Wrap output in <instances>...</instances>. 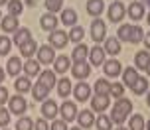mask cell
Listing matches in <instances>:
<instances>
[{"mask_svg": "<svg viewBox=\"0 0 150 130\" xmlns=\"http://www.w3.org/2000/svg\"><path fill=\"white\" fill-rule=\"evenodd\" d=\"M146 130H150V118H148V122H146V126H144Z\"/></svg>", "mask_w": 150, "mask_h": 130, "instance_id": "cell-56", "label": "cell"}, {"mask_svg": "<svg viewBox=\"0 0 150 130\" xmlns=\"http://www.w3.org/2000/svg\"><path fill=\"white\" fill-rule=\"evenodd\" d=\"M57 93H59V97H63V99H67L69 95H71V81H69L67 77H63V79H57Z\"/></svg>", "mask_w": 150, "mask_h": 130, "instance_id": "cell-31", "label": "cell"}, {"mask_svg": "<svg viewBox=\"0 0 150 130\" xmlns=\"http://www.w3.org/2000/svg\"><path fill=\"white\" fill-rule=\"evenodd\" d=\"M132 112V100L130 99H127V97H120V99H117L115 100V105H112V110H111V118L115 124H125L127 122V118H128V115Z\"/></svg>", "mask_w": 150, "mask_h": 130, "instance_id": "cell-1", "label": "cell"}, {"mask_svg": "<svg viewBox=\"0 0 150 130\" xmlns=\"http://www.w3.org/2000/svg\"><path fill=\"white\" fill-rule=\"evenodd\" d=\"M40 83L44 85V87H47V89H53L55 87V83H57V79H55V71H52V69H47V71H40Z\"/></svg>", "mask_w": 150, "mask_h": 130, "instance_id": "cell-21", "label": "cell"}, {"mask_svg": "<svg viewBox=\"0 0 150 130\" xmlns=\"http://www.w3.org/2000/svg\"><path fill=\"white\" fill-rule=\"evenodd\" d=\"M93 91H95V95H105V97H109L111 83H109L107 79H97V81H95V85H93Z\"/></svg>", "mask_w": 150, "mask_h": 130, "instance_id": "cell-33", "label": "cell"}, {"mask_svg": "<svg viewBox=\"0 0 150 130\" xmlns=\"http://www.w3.org/2000/svg\"><path fill=\"white\" fill-rule=\"evenodd\" d=\"M111 107V99L105 95H95L91 97V110L93 112H105L107 108Z\"/></svg>", "mask_w": 150, "mask_h": 130, "instance_id": "cell-9", "label": "cell"}, {"mask_svg": "<svg viewBox=\"0 0 150 130\" xmlns=\"http://www.w3.org/2000/svg\"><path fill=\"white\" fill-rule=\"evenodd\" d=\"M0 20H2V12H0Z\"/></svg>", "mask_w": 150, "mask_h": 130, "instance_id": "cell-60", "label": "cell"}, {"mask_svg": "<svg viewBox=\"0 0 150 130\" xmlns=\"http://www.w3.org/2000/svg\"><path fill=\"white\" fill-rule=\"evenodd\" d=\"M36 51H38V44H36V39H34V38H32L30 41H26L24 46H20V55L26 57V59H30Z\"/></svg>", "mask_w": 150, "mask_h": 130, "instance_id": "cell-32", "label": "cell"}, {"mask_svg": "<svg viewBox=\"0 0 150 130\" xmlns=\"http://www.w3.org/2000/svg\"><path fill=\"white\" fill-rule=\"evenodd\" d=\"M50 130H67V122L65 120H52Z\"/></svg>", "mask_w": 150, "mask_h": 130, "instance_id": "cell-46", "label": "cell"}, {"mask_svg": "<svg viewBox=\"0 0 150 130\" xmlns=\"http://www.w3.org/2000/svg\"><path fill=\"white\" fill-rule=\"evenodd\" d=\"M57 24H59V20L55 18V14H44L42 18H40V26L44 28L45 32H53V30H57Z\"/></svg>", "mask_w": 150, "mask_h": 130, "instance_id": "cell-17", "label": "cell"}, {"mask_svg": "<svg viewBox=\"0 0 150 130\" xmlns=\"http://www.w3.org/2000/svg\"><path fill=\"white\" fill-rule=\"evenodd\" d=\"M2 81H4V69L0 67V85H2Z\"/></svg>", "mask_w": 150, "mask_h": 130, "instance_id": "cell-51", "label": "cell"}, {"mask_svg": "<svg viewBox=\"0 0 150 130\" xmlns=\"http://www.w3.org/2000/svg\"><path fill=\"white\" fill-rule=\"evenodd\" d=\"M57 115H59V105L52 99H45L42 103V116H44L45 120H53Z\"/></svg>", "mask_w": 150, "mask_h": 130, "instance_id": "cell-8", "label": "cell"}, {"mask_svg": "<svg viewBox=\"0 0 150 130\" xmlns=\"http://www.w3.org/2000/svg\"><path fill=\"white\" fill-rule=\"evenodd\" d=\"M77 122L81 128H91L93 124H95V115H93V110L89 108H85L81 112H77Z\"/></svg>", "mask_w": 150, "mask_h": 130, "instance_id": "cell-15", "label": "cell"}, {"mask_svg": "<svg viewBox=\"0 0 150 130\" xmlns=\"http://www.w3.org/2000/svg\"><path fill=\"white\" fill-rule=\"evenodd\" d=\"M0 28H2V32L4 34H14L16 30H18V18H14V16H4L2 20H0Z\"/></svg>", "mask_w": 150, "mask_h": 130, "instance_id": "cell-19", "label": "cell"}, {"mask_svg": "<svg viewBox=\"0 0 150 130\" xmlns=\"http://www.w3.org/2000/svg\"><path fill=\"white\" fill-rule=\"evenodd\" d=\"M69 41H73L75 46L77 44H81L83 41V36H85V30H83V26H73L71 30H69Z\"/></svg>", "mask_w": 150, "mask_h": 130, "instance_id": "cell-35", "label": "cell"}, {"mask_svg": "<svg viewBox=\"0 0 150 130\" xmlns=\"http://www.w3.org/2000/svg\"><path fill=\"white\" fill-rule=\"evenodd\" d=\"M34 128H36V130H50V124H47L45 118H38L36 124H34Z\"/></svg>", "mask_w": 150, "mask_h": 130, "instance_id": "cell-47", "label": "cell"}, {"mask_svg": "<svg viewBox=\"0 0 150 130\" xmlns=\"http://www.w3.org/2000/svg\"><path fill=\"white\" fill-rule=\"evenodd\" d=\"M4 130H6V128H4Z\"/></svg>", "mask_w": 150, "mask_h": 130, "instance_id": "cell-62", "label": "cell"}, {"mask_svg": "<svg viewBox=\"0 0 150 130\" xmlns=\"http://www.w3.org/2000/svg\"><path fill=\"white\" fill-rule=\"evenodd\" d=\"M120 75H122V81H125V85H127V87H132V83H134L136 79L140 77L136 67H127V69H122V73H120Z\"/></svg>", "mask_w": 150, "mask_h": 130, "instance_id": "cell-29", "label": "cell"}, {"mask_svg": "<svg viewBox=\"0 0 150 130\" xmlns=\"http://www.w3.org/2000/svg\"><path fill=\"white\" fill-rule=\"evenodd\" d=\"M8 99H10V95H8V89L0 85V107H4V103H6Z\"/></svg>", "mask_w": 150, "mask_h": 130, "instance_id": "cell-48", "label": "cell"}, {"mask_svg": "<svg viewBox=\"0 0 150 130\" xmlns=\"http://www.w3.org/2000/svg\"><path fill=\"white\" fill-rule=\"evenodd\" d=\"M130 91L134 93V95H144V93L148 91V81H146V77H138L134 83H132Z\"/></svg>", "mask_w": 150, "mask_h": 130, "instance_id": "cell-34", "label": "cell"}, {"mask_svg": "<svg viewBox=\"0 0 150 130\" xmlns=\"http://www.w3.org/2000/svg\"><path fill=\"white\" fill-rule=\"evenodd\" d=\"M146 4H148V6H150V0H146Z\"/></svg>", "mask_w": 150, "mask_h": 130, "instance_id": "cell-59", "label": "cell"}, {"mask_svg": "<svg viewBox=\"0 0 150 130\" xmlns=\"http://www.w3.org/2000/svg\"><path fill=\"white\" fill-rule=\"evenodd\" d=\"M95 126L99 130H112V120L107 115H99V118H95Z\"/></svg>", "mask_w": 150, "mask_h": 130, "instance_id": "cell-39", "label": "cell"}, {"mask_svg": "<svg viewBox=\"0 0 150 130\" xmlns=\"http://www.w3.org/2000/svg\"><path fill=\"white\" fill-rule=\"evenodd\" d=\"M22 65L24 63L20 61V57H10V59H8V65H6V73L12 75V77H18L20 71H22Z\"/></svg>", "mask_w": 150, "mask_h": 130, "instance_id": "cell-28", "label": "cell"}, {"mask_svg": "<svg viewBox=\"0 0 150 130\" xmlns=\"http://www.w3.org/2000/svg\"><path fill=\"white\" fill-rule=\"evenodd\" d=\"M146 73H148V77H150V61H148V65H146V69H144Z\"/></svg>", "mask_w": 150, "mask_h": 130, "instance_id": "cell-53", "label": "cell"}, {"mask_svg": "<svg viewBox=\"0 0 150 130\" xmlns=\"http://www.w3.org/2000/svg\"><path fill=\"white\" fill-rule=\"evenodd\" d=\"M26 108H28V103H26V99H24L22 95H16V97L8 99V110H10V115L22 116L26 112Z\"/></svg>", "mask_w": 150, "mask_h": 130, "instance_id": "cell-4", "label": "cell"}, {"mask_svg": "<svg viewBox=\"0 0 150 130\" xmlns=\"http://www.w3.org/2000/svg\"><path fill=\"white\" fill-rule=\"evenodd\" d=\"M47 41H50V46H52L53 49H63L69 41V36H67V32H63V30H53L52 34H50Z\"/></svg>", "mask_w": 150, "mask_h": 130, "instance_id": "cell-5", "label": "cell"}, {"mask_svg": "<svg viewBox=\"0 0 150 130\" xmlns=\"http://www.w3.org/2000/svg\"><path fill=\"white\" fill-rule=\"evenodd\" d=\"M57 2H63V0H57Z\"/></svg>", "mask_w": 150, "mask_h": 130, "instance_id": "cell-61", "label": "cell"}, {"mask_svg": "<svg viewBox=\"0 0 150 130\" xmlns=\"http://www.w3.org/2000/svg\"><path fill=\"white\" fill-rule=\"evenodd\" d=\"M77 105L71 103V100H63L59 107V115H61V120H65V122H71L77 118Z\"/></svg>", "mask_w": 150, "mask_h": 130, "instance_id": "cell-6", "label": "cell"}, {"mask_svg": "<svg viewBox=\"0 0 150 130\" xmlns=\"http://www.w3.org/2000/svg\"><path fill=\"white\" fill-rule=\"evenodd\" d=\"M14 89L18 95H24V93H28L32 89V81H30V77H16V81H14Z\"/></svg>", "mask_w": 150, "mask_h": 130, "instance_id": "cell-26", "label": "cell"}, {"mask_svg": "<svg viewBox=\"0 0 150 130\" xmlns=\"http://www.w3.org/2000/svg\"><path fill=\"white\" fill-rule=\"evenodd\" d=\"M61 4H63V2H57V0H45V8H47V12H50V14L61 12V10H63Z\"/></svg>", "mask_w": 150, "mask_h": 130, "instance_id": "cell-43", "label": "cell"}, {"mask_svg": "<svg viewBox=\"0 0 150 130\" xmlns=\"http://www.w3.org/2000/svg\"><path fill=\"white\" fill-rule=\"evenodd\" d=\"M146 22H148V26H150V12H148V16H146Z\"/></svg>", "mask_w": 150, "mask_h": 130, "instance_id": "cell-57", "label": "cell"}, {"mask_svg": "<svg viewBox=\"0 0 150 130\" xmlns=\"http://www.w3.org/2000/svg\"><path fill=\"white\" fill-rule=\"evenodd\" d=\"M30 39H32V32L28 30V28H18V30L14 32L12 44H16V46L20 47V46H24L26 41H30Z\"/></svg>", "mask_w": 150, "mask_h": 130, "instance_id": "cell-20", "label": "cell"}, {"mask_svg": "<svg viewBox=\"0 0 150 130\" xmlns=\"http://www.w3.org/2000/svg\"><path fill=\"white\" fill-rule=\"evenodd\" d=\"M53 59H55V49L50 44L38 47V61H40V65H52Z\"/></svg>", "mask_w": 150, "mask_h": 130, "instance_id": "cell-7", "label": "cell"}, {"mask_svg": "<svg viewBox=\"0 0 150 130\" xmlns=\"http://www.w3.org/2000/svg\"><path fill=\"white\" fill-rule=\"evenodd\" d=\"M109 95L120 99V97L125 95V85H122V83H111V91H109Z\"/></svg>", "mask_w": 150, "mask_h": 130, "instance_id": "cell-44", "label": "cell"}, {"mask_svg": "<svg viewBox=\"0 0 150 130\" xmlns=\"http://www.w3.org/2000/svg\"><path fill=\"white\" fill-rule=\"evenodd\" d=\"M26 4H28L30 8H34V6H36V0H26Z\"/></svg>", "mask_w": 150, "mask_h": 130, "instance_id": "cell-50", "label": "cell"}, {"mask_svg": "<svg viewBox=\"0 0 150 130\" xmlns=\"http://www.w3.org/2000/svg\"><path fill=\"white\" fill-rule=\"evenodd\" d=\"M22 69H24V73H26V77H36V75H40V61L38 59H26V63L22 65Z\"/></svg>", "mask_w": 150, "mask_h": 130, "instance_id": "cell-23", "label": "cell"}, {"mask_svg": "<svg viewBox=\"0 0 150 130\" xmlns=\"http://www.w3.org/2000/svg\"><path fill=\"white\" fill-rule=\"evenodd\" d=\"M91 38L95 44H101V41H105L107 38V24L101 20V18H95L93 24H91Z\"/></svg>", "mask_w": 150, "mask_h": 130, "instance_id": "cell-3", "label": "cell"}, {"mask_svg": "<svg viewBox=\"0 0 150 130\" xmlns=\"http://www.w3.org/2000/svg\"><path fill=\"white\" fill-rule=\"evenodd\" d=\"M69 130H83V128H81V126H77V128H69Z\"/></svg>", "mask_w": 150, "mask_h": 130, "instance_id": "cell-58", "label": "cell"}, {"mask_svg": "<svg viewBox=\"0 0 150 130\" xmlns=\"http://www.w3.org/2000/svg\"><path fill=\"white\" fill-rule=\"evenodd\" d=\"M10 110L8 108H4V107H0V126L2 128H6L8 124H10Z\"/></svg>", "mask_w": 150, "mask_h": 130, "instance_id": "cell-45", "label": "cell"}, {"mask_svg": "<svg viewBox=\"0 0 150 130\" xmlns=\"http://www.w3.org/2000/svg\"><path fill=\"white\" fill-rule=\"evenodd\" d=\"M30 91H32V97H34V100H40V103H44V100L47 99V95H50V89H47V87H44L40 81H38V83L32 87Z\"/></svg>", "mask_w": 150, "mask_h": 130, "instance_id": "cell-25", "label": "cell"}, {"mask_svg": "<svg viewBox=\"0 0 150 130\" xmlns=\"http://www.w3.org/2000/svg\"><path fill=\"white\" fill-rule=\"evenodd\" d=\"M8 14L14 16V18H18V16L24 12V4L20 2V0H8Z\"/></svg>", "mask_w": 150, "mask_h": 130, "instance_id": "cell-37", "label": "cell"}, {"mask_svg": "<svg viewBox=\"0 0 150 130\" xmlns=\"http://www.w3.org/2000/svg\"><path fill=\"white\" fill-rule=\"evenodd\" d=\"M87 57H89V47L85 46V44H77L75 49H73V53H71V61L73 63H83Z\"/></svg>", "mask_w": 150, "mask_h": 130, "instance_id": "cell-18", "label": "cell"}, {"mask_svg": "<svg viewBox=\"0 0 150 130\" xmlns=\"http://www.w3.org/2000/svg\"><path fill=\"white\" fill-rule=\"evenodd\" d=\"M128 36H130V24H122L117 32V39L119 41H128Z\"/></svg>", "mask_w": 150, "mask_h": 130, "instance_id": "cell-42", "label": "cell"}, {"mask_svg": "<svg viewBox=\"0 0 150 130\" xmlns=\"http://www.w3.org/2000/svg\"><path fill=\"white\" fill-rule=\"evenodd\" d=\"M146 122H144L142 115H132L130 116V122H128V130H144Z\"/></svg>", "mask_w": 150, "mask_h": 130, "instance_id": "cell-38", "label": "cell"}, {"mask_svg": "<svg viewBox=\"0 0 150 130\" xmlns=\"http://www.w3.org/2000/svg\"><path fill=\"white\" fill-rule=\"evenodd\" d=\"M105 49H103V47L99 46H95V47H91L89 49V61H91V65H95V67H99V65H103V63L107 61L105 59Z\"/></svg>", "mask_w": 150, "mask_h": 130, "instance_id": "cell-10", "label": "cell"}, {"mask_svg": "<svg viewBox=\"0 0 150 130\" xmlns=\"http://www.w3.org/2000/svg\"><path fill=\"white\" fill-rule=\"evenodd\" d=\"M115 130H128V128H125V126H122V124H120L119 128H115Z\"/></svg>", "mask_w": 150, "mask_h": 130, "instance_id": "cell-55", "label": "cell"}, {"mask_svg": "<svg viewBox=\"0 0 150 130\" xmlns=\"http://www.w3.org/2000/svg\"><path fill=\"white\" fill-rule=\"evenodd\" d=\"M34 128V120L30 116H20L16 122V130H32Z\"/></svg>", "mask_w": 150, "mask_h": 130, "instance_id": "cell-40", "label": "cell"}, {"mask_svg": "<svg viewBox=\"0 0 150 130\" xmlns=\"http://www.w3.org/2000/svg\"><path fill=\"white\" fill-rule=\"evenodd\" d=\"M148 61H150V51L148 49H140V51L134 55V67L136 69H146Z\"/></svg>", "mask_w": 150, "mask_h": 130, "instance_id": "cell-30", "label": "cell"}, {"mask_svg": "<svg viewBox=\"0 0 150 130\" xmlns=\"http://www.w3.org/2000/svg\"><path fill=\"white\" fill-rule=\"evenodd\" d=\"M73 97L79 103H83V100H89L91 99V87L85 81H79V83L75 85V89H73Z\"/></svg>", "mask_w": 150, "mask_h": 130, "instance_id": "cell-12", "label": "cell"}, {"mask_svg": "<svg viewBox=\"0 0 150 130\" xmlns=\"http://www.w3.org/2000/svg\"><path fill=\"white\" fill-rule=\"evenodd\" d=\"M142 41H144V44H146V49H148V51H150V32H148V34H146V36H144V39H142Z\"/></svg>", "mask_w": 150, "mask_h": 130, "instance_id": "cell-49", "label": "cell"}, {"mask_svg": "<svg viewBox=\"0 0 150 130\" xmlns=\"http://www.w3.org/2000/svg\"><path fill=\"white\" fill-rule=\"evenodd\" d=\"M127 14H128V18L134 20V22L142 20L144 18V4L142 2H130V6L127 8Z\"/></svg>", "mask_w": 150, "mask_h": 130, "instance_id": "cell-16", "label": "cell"}, {"mask_svg": "<svg viewBox=\"0 0 150 130\" xmlns=\"http://www.w3.org/2000/svg\"><path fill=\"white\" fill-rule=\"evenodd\" d=\"M4 4H8V0H0V6H4Z\"/></svg>", "mask_w": 150, "mask_h": 130, "instance_id": "cell-54", "label": "cell"}, {"mask_svg": "<svg viewBox=\"0 0 150 130\" xmlns=\"http://www.w3.org/2000/svg\"><path fill=\"white\" fill-rule=\"evenodd\" d=\"M146 105L150 107V89H148V93H146Z\"/></svg>", "mask_w": 150, "mask_h": 130, "instance_id": "cell-52", "label": "cell"}, {"mask_svg": "<svg viewBox=\"0 0 150 130\" xmlns=\"http://www.w3.org/2000/svg\"><path fill=\"white\" fill-rule=\"evenodd\" d=\"M144 39V30L140 26H130V36H128V44H140Z\"/></svg>", "mask_w": 150, "mask_h": 130, "instance_id": "cell-36", "label": "cell"}, {"mask_svg": "<svg viewBox=\"0 0 150 130\" xmlns=\"http://www.w3.org/2000/svg\"><path fill=\"white\" fill-rule=\"evenodd\" d=\"M71 67V59L67 55H59L53 59V71L55 73H67V69Z\"/></svg>", "mask_w": 150, "mask_h": 130, "instance_id": "cell-22", "label": "cell"}, {"mask_svg": "<svg viewBox=\"0 0 150 130\" xmlns=\"http://www.w3.org/2000/svg\"><path fill=\"white\" fill-rule=\"evenodd\" d=\"M103 49H105V53H111V55H119L120 51H122L120 41L117 38H105V46H103Z\"/></svg>", "mask_w": 150, "mask_h": 130, "instance_id": "cell-24", "label": "cell"}, {"mask_svg": "<svg viewBox=\"0 0 150 130\" xmlns=\"http://www.w3.org/2000/svg\"><path fill=\"white\" fill-rule=\"evenodd\" d=\"M61 22L69 26V28H73L77 26V12H75L73 8H65V10H61Z\"/></svg>", "mask_w": 150, "mask_h": 130, "instance_id": "cell-27", "label": "cell"}, {"mask_svg": "<svg viewBox=\"0 0 150 130\" xmlns=\"http://www.w3.org/2000/svg\"><path fill=\"white\" fill-rule=\"evenodd\" d=\"M103 69H105L107 77H119L122 73V63L119 59H109V61L103 63Z\"/></svg>", "mask_w": 150, "mask_h": 130, "instance_id": "cell-13", "label": "cell"}, {"mask_svg": "<svg viewBox=\"0 0 150 130\" xmlns=\"http://www.w3.org/2000/svg\"><path fill=\"white\" fill-rule=\"evenodd\" d=\"M71 75H73L75 79H79V81L87 79V77L91 75V65H89L87 61H83V63H75V65H71Z\"/></svg>", "mask_w": 150, "mask_h": 130, "instance_id": "cell-11", "label": "cell"}, {"mask_svg": "<svg viewBox=\"0 0 150 130\" xmlns=\"http://www.w3.org/2000/svg\"><path fill=\"white\" fill-rule=\"evenodd\" d=\"M12 49V39L6 36H0V55H8Z\"/></svg>", "mask_w": 150, "mask_h": 130, "instance_id": "cell-41", "label": "cell"}, {"mask_svg": "<svg viewBox=\"0 0 150 130\" xmlns=\"http://www.w3.org/2000/svg\"><path fill=\"white\" fill-rule=\"evenodd\" d=\"M85 10H87V14H89V16L99 18V16L103 14V10H105V2H103V0H87Z\"/></svg>", "mask_w": 150, "mask_h": 130, "instance_id": "cell-14", "label": "cell"}, {"mask_svg": "<svg viewBox=\"0 0 150 130\" xmlns=\"http://www.w3.org/2000/svg\"><path fill=\"white\" fill-rule=\"evenodd\" d=\"M125 14H127V6H125L122 2H119V0L111 2V6L107 8V16H109V20H111L112 24H119V22H122Z\"/></svg>", "mask_w": 150, "mask_h": 130, "instance_id": "cell-2", "label": "cell"}]
</instances>
